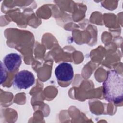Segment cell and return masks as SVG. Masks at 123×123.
<instances>
[{
    "label": "cell",
    "instance_id": "obj_1",
    "mask_svg": "<svg viewBox=\"0 0 123 123\" xmlns=\"http://www.w3.org/2000/svg\"><path fill=\"white\" fill-rule=\"evenodd\" d=\"M103 93L109 102L119 103L123 99V76L115 70L110 71L103 83Z\"/></svg>",
    "mask_w": 123,
    "mask_h": 123
},
{
    "label": "cell",
    "instance_id": "obj_2",
    "mask_svg": "<svg viewBox=\"0 0 123 123\" xmlns=\"http://www.w3.org/2000/svg\"><path fill=\"white\" fill-rule=\"evenodd\" d=\"M35 79L33 73L27 70H22L14 76L13 85L17 88L26 89L31 86L35 83Z\"/></svg>",
    "mask_w": 123,
    "mask_h": 123
},
{
    "label": "cell",
    "instance_id": "obj_3",
    "mask_svg": "<svg viewBox=\"0 0 123 123\" xmlns=\"http://www.w3.org/2000/svg\"><path fill=\"white\" fill-rule=\"evenodd\" d=\"M55 74L58 80L62 82H68L73 78V68L69 63L62 62L56 67Z\"/></svg>",
    "mask_w": 123,
    "mask_h": 123
},
{
    "label": "cell",
    "instance_id": "obj_4",
    "mask_svg": "<svg viewBox=\"0 0 123 123\" xmlns=\"http://www.w3.org/2000/svg\"><path fill=\"white\" fill-rule=\"evenodd\" d=\"M22 63L21 56L15 53H11L3 59V65L6 69L10 72H12L17 70Z\"/></svg>",
    "mask_w": 123,
    "mask_h": 123
},
{
    "label": "cell",
    "instance_id": "obj_5",
    "mask_svg": "<svg viewBox=\"0 0 123 123\" xmlns=\"http://www.w3.org/2000/svg\"><path fill=\"white\" fill-rule=\"evenodd\" d=\"M1 84L3 82L5 81L7 78V73L6 71V68L4 66H3L2 62H1Z\"/></svg>",
    "mask_w": 123,
    "mask_h": 123
}]
</instances>
